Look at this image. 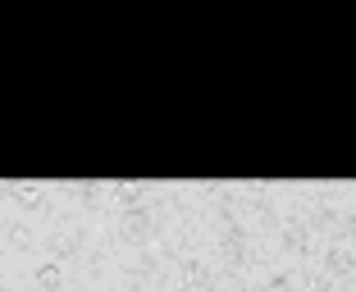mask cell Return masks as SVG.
I'll return each mask as SVG.
<instances>
[{"label":"cell","instance_id":"cell-3","mask_svg":"<svg viewBox=\"0 0 356 292\" xmlns=\"http://www.w3.org/2000/svg\"><path fill=\"white\" fill-rule=\"evenodd\" d=\"M10 201H19L23 210H37L46 201V192L42 188H23V183H19V188H10Z\"/></svg>","mask_w":356,"mask_h":292},{"label":"cell","instance_id":"cell-1","mask_svg":"<svg viewBox=\"0 0 356 292\" xmlns=\"http://www.w3.org/2000/svg\"><path fill=\"white\" fill-rule=\"evenodd\" d=\"M32 279H37V288H46V292H60V288H64V270H60V261L37 265V270H32Z\"/></svg>","mask_w":356,"mask_h":292},{"label":"cell","instance_id":"cell-2","mask_svg":"<svg viewBox=\"0 0 356 292\" xmlns=\"http://www.w3.org/2000/svg\"><path fill=\"white\" fill-rule=\"evenodd\" d=\"M5 238H10V247H19V251H32V247H37V233H32L23 219H10V224H5Z\"/></svg>","mask_w":356,"mask_h":292}]
</instances>
